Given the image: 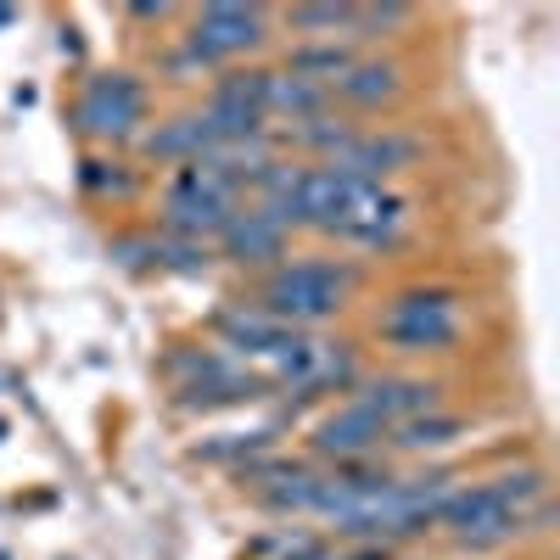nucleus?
I'll use <instances>...</instances> for the list:
<instances>
[{
    "mask_svg": "<svg viewBox=\"0 0 560 560\" xmlns=\"http://www.w3.org/2000/svg\"><path fill=\"white\" fill-rule=\"evenodd\" d=\"M432 522H443L465 549H493V544L516 538L527 516H516L488 482H477V488H448L438 499V510H432Z\"/></svg>",
    "mask_w": 560,
    "mask_h": 560,
    "instance_id": "5",
    "label": "nucleus"
},
{
    "mask_svg": "<svg viewBox=\"0 0 560 560\" xmlns=\"http://www.w3.org/2000/svg\"><path fill=\"white\" fill-rule=\"evenodd\" d=\"M387 420H376L364 404H342L337 415H325L319 427H314V454H325V459H337V465H353V459H370L382 443H387Z\"/></svg>",
    "mask_w": 560,
    "mask_h": 560,
    "instance_id": "9",
    "label": "nucleus"
},
{
    "mask_svg": "<svg viewBox=\"0 0 560 560\" xmlns=\"http://www.w3.org/2000/svg\"><path fill=\"white\" fill-rule=\"evenodd\" d=\"M269 12L264 7H236V0H213V7L191 12V28H185V45L202 51L213 68L230 57H253L258 45L269 39Z\"/></svg>",
    "mask_w": 560,
    "mask_h": 560,
    "instance_id": "6",
    "label": "nucleus"
},
{
    "mask_svg": "<svg viewBox=\"0 0 560 560\" xmlns=\"http://www.w3.org/2000/svg\"><path fill=\"white\" fill-rule=\"evenodd\" d=\"M79 185H84V191L90 197H129L135 191V185H140V174L129 168V163H107V158H84L79 163Z\"/></svg>",
    "mask_w": 560,
    "mask_h": 560,
    "instance_id": "19",
    "label": "nucleus"
},
{
    "mask_svg": "<svg viewBox=\"0 0 560 560\" xmlns=\"http://www.w3.org/2000/svg\"><path fill=\"white\" fill-rule=\"evenodd\" d=\"M73 124L90 135V140H135L140 124H147V84L135 73L113 68V73H90L84 90H79V107H73Z\"/></svg>",
    "mask_w": 560,
    "mask_h": 560,
    "instance_id": "4",
    "label": "nucleus"
},
{
    "mask_svg": "<svg viewBox=\"0 0 560 560\" xmlns=\"http://www.w3.org/2000/svg\"><path fill=\"white\" fill-rule=\"evenodd\" d=\"M213 331H219V342L230 348V353H242V359H269V353H280V342H287L292 331L280 319H269L258 303H230V308H219L213 314Z\"/></svg>",
    "mask_w": 560,
    "mask_h": 560,
    "instance_id": "12",
    "label": "nucleus"
},
{
    "mask_svg": "<svg viewBox=\"0 0 560 560\" xmlns=\"http://www.w3.org/2000/svg\"><path fill=\"white\" fill-rule=\"evenodd\" d=\"M12 18H18V12H7V7H0V28H7V23H12Z\"/></svg>",
    "mask_w": 560,
    "mask_h": 560,
    "instance_id": "25",
    "label": "nucleus"
},
{
    "mask_svg": "<svg viewBox=\"0 0 560 560\" xmlns=\"http://www.w3.org/2000/svg\"><path fill=\"white\" fill-rule=\"evenodd\" d=\"M236 208H242V197L230 191V185H224L213 168L185 163V168L174 174V185L163 191V213H158V224H163V236L213 242L219 230L230 224V213H236Z\"/></svg>",
    "mask_w": 560,
    "mask_h": 560,
    "instance_id": "3",
    "label": "nucleus"
},
{
    "mask_svg": "<svg viewBox=\"0 0 560 560\" xmlns=\"http://www.w3.org/2000/svg\"><path fill=\"white\" fill-rule=\"evenodd\" d=\"M135 147H140V158L147 163H197L213 140H208V129H202V118L197 113H179V118H163L158 129H147V135H135Z\"/></svg>",
    "mask_w": 560,
    "mask_h": 560,
    "instance_id": "13",
    "label": "nucleus"
},
{
    "mask_svg": "<svg viewBox=\"0 0 560 560\" xmlns=\"http://www.w3.org/2000/svg\"><path fill=\"white\" fill-rule=\"evenodd\" d=\"M129 18H140V23H163V18H174V7H152V0H140V7H129Z\"/></svg>",
    "mask_w": 560,
    "mask_h": 560,
    "instance_id": "23",
    "label": "nucleus"
},
{
    "mask_svg": "<svg viewBox=\"0 0 560 560\" xmlns=\"http://www.w3.org/2000/svg\"><path fill=\"white\" fill-rule=\"evenodd\" d=\"M488 488H493L510 510H516V516H527V504H533V499H544V488H549V482H544L538 465H522V471H504V477H493Z\"/></svg>",
    "mask_w": 560,
    "mask_h": 560,
    "instance_id": "21",
    "label": "nucleus"
},
{
    "mask_svg": "<svg viewBox=\"0 0 560 560\" xmlns=\"http://www.w3.org/2000/svg\"><path fill=\"white\" fill-rule=\"evenodd\" d=\"M331 113V90L325 84H308V79H292L269 68V102H264V118H280V124H303V118H319Z\"/></svg>",
    "mask_w": 560,
    "mask_h": 560,
    "instance_id": "15",
    "label": "nucleus"
},
{
    "mask_svg": "<svg viewBox=\"0 0 560 560\" xmlns=\"http://www.w3.org/2000/svg\"><path fill=\"white\" fill-rule=\"evenodd\" d=\"M409 23H415V7H398V0H387V7H353L348 39H382V34L409 28Z\"/></svg>",
    "mask_w": 560,
    "mask_h": 560,
    "instance_id": "20",
    "label": "nucleus"
},
{
    "mask_svg": "<svg viewBox=\"0 0 560 560\" xmlns=\"http://www.w3.org/2000/svg\"><path fill=\"white\" fill-rule=\"evenodd\" d=\"M287 28L303 34V39H348L353 7H292V12H287ZM348 45H353V39H348Z\"/></svg>",
    "mask_w": 560,
    "mask_h": 560,
    "instance_id": "18",
    "label": "nucleus"
},
{
    "mask_svg": "<svg viewBox=\"0 0 560 560\" xmlns=\"http://www.w3.org/2000/svg\"><path fill=\"white\" fill-rule=\"evenodd\" d=\"M420 140L415 135H398V129H353L342 147L325 158V168H342V174H359L370 185H387L393 174L415 168L420 163Z\"/></svg>",
    "mask_w": 560,
    "mask_h": 560,
    "instance_id": "7",
    "label": "nucleus"
},
{
    "mask_svg": "<svg viewBox=\"0 0 560 560\" xmlns=\"http://www.w3.org/2000/svg\"><path fill=\"white\" fill-rule=\"evenodd\" d=\"M404 96V62L393 57H353V68L331 84V107H353V113H376L387 102Z\"/></svg>",
    "mask_w": 560,
    "mask_h": 560,
    "instance_id": "11",
    "label": "nucleus"
},
{
    "mask_svg": "<svg viewBox=\"0 0 560 560\" xmlns=\"http://www.w3.org/2000/svg\"><path fill=\"white\" fill-rule=\"evenodd\" d=\"M287 242H292V230L280 224V219H269L264 208H253V202H242L236 213H230V224L219 230L224 258H230V264H242V269H264V264H275L280 253H287Z\"/></svg>",
    "mask_w": 560,
    "mask_h": 560,
    "instance_id": "10",
    "label": "nucleus"
},
{
    "mask_svg": "<svg viewBox=\"0 0 560 560\" xmlns=\"http://www.w3.org/2000/svg\"><path fill=\"white\" fill-rule=\"evenodd\" d=\"M459 432H465V420H459V415L432 409V415H415V420H404L398 432H387V443H393V448H404V454H432V448H448Z\"/></svg>",
    "mask_w": 560,
    "mask_h": 560,
    "instance_id": "17",
    "label": "nucleus"
},
{
    "mask_svg": "<svg viewBox=\"0 0 560 560\" xmlns=\"http://www.w3.org/2000/svg\"><path fill=\"white\" fill-rule=\"evenodd\" d=\"M348 560H387V544H364V549L348 555Z\"/></svg>",
    "mask_w": 560,
    "mask_h": 560,
    "instance_id": "24",
    "label": "nucleus"
},
{
    "mask_svg": "<svg viewBox=\"0 0 560 560\" xmlns=\"http://www.w3.org/2000/svg\"><path fill=\"white\" fill-rule=\"evenodd\" d=\"M353 393H359L353 404H364L387 427H404V420L432 415L443 404V382H427V376H359Z\"/></svg>",
    "mask_w": 560,
    "mask_h": 560,
    "instance_id": "8",
    "label": "nucleus"
},
{
    "mask_svg": "<svg viewBox=\"0 0 560 560\" xmlns=\"http://www.w3.org/2000/svg\"><path fill=\"white\" fill-rule=\"evenodd\" d=\"M364 269L348 258H292V264H275L258 280V308L269 319H280L287 331H303V325H325L348 308V298L359 292Z\"/></svg>",
    "mask_w": 560,
    "mask_h": 560,
    "instance_id": "1",
    "label": "nucleus"
},
{
    "mask_svg": "<svg viewBox=\"0 0 560 560\" xmlns=\"http://www.w3.org/2000/svg\"><path fill=\"white\" fill-rule=\"evenodd\" d=\"M353 45L348 39H298L292 51H287V62H280V73H292V79H308V84H325L331 90L348 68H353Z\"/></svg>",
    "mask_w": 560,
    "mask_h": 560,
    "instance_id": "14",
    "label": "nucleus"
},
{
    "mask_svg": "<svg viewBox=\"0 0 560 560\" xmlns=\"http://www.w3.org/2000/svg\"><path fill=\"white\" fill-rule=\"evenodd\" d=\"M376 331L393 353H454V342H459V298L448 287H409L387 303Z\"/></svg>",
    "mask_w": 560,
    "mask_h": 560,
    "instance_id": "2",
    "label": "nucleus"
},
{
    "mask_svg": "<svg viewBox=\"0 0 560 560\" xmlns=\"http://www.w3.org/2000/svg\"><path fill=\"white\" fill-rule=\"evenodd\" d=\"M213 264L208 242H185V236H158V269H179V275H202Z\"/></svg>",
    "mask_w": 560,
    "mask_h": 560,
    "instance_id": "22",
    "label": "nucleus"
},
{
    "mask_svg": "<svg viewBox=\"0 0 560 560\" xmlns=\"http://www.w3.org/2000/svg\"><path fill=\"white\" fill-rule=\"evenodd\" d=\"M213 107H236V113H258L264 118V102H269V68H230L213 79L208 90Z\"/></svg>",
    "mask_w": 560,
    "mask_h": 560,
    "instance_id": "16",
    "label": "nucleus"
}]
</instances>
